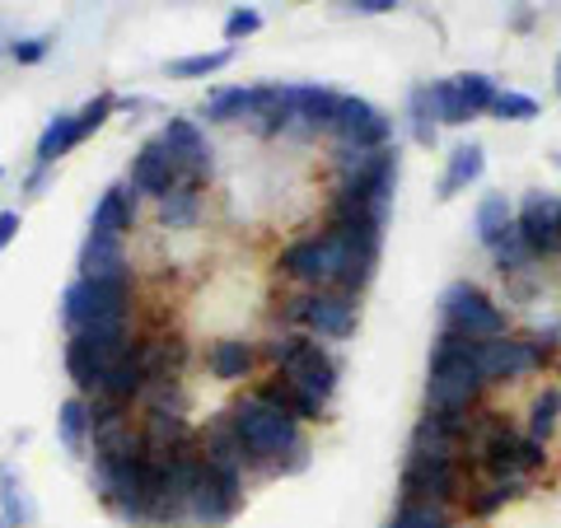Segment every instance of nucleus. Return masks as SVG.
Listing matches in <instances>:
<instances>
[{
  "mask_svg": "<svg viewBox=\"0 0 561 528\" xmlns=\"http://www.w3.org/2000/svg\"><path fill=\"white\" fill-rule=\"evenodd\" d=\"M230 426L243 445V463H253L262 472H300L309 463V449H305V435H300V421H290L286 412L267 402L262 393H243L230 412Z\"/></svg>",
  "mask_w": 561,
  "mask_h": 528,
  "instance_id": "obj_1",
  "label": "nucleus"
},
{
  "mask_svg": "<svg viewBox=\"0 0 561 528\" xmlns=\"http://www.w3.org/2000/svg\"><path fill=\"white\" fill-rule=\"evenodd\" d=\"M478 342L454 328H440L426 369V412H472L482 398V375H478Z\"/></svg>",
  "mask_w": 561,
  "mask_h": 528,
  "instance_id": "obj_2",
  "label": "nucleus"
},
{
  "mask_svg": "<svg viewBox=\"0 0 561 528\" xmlns=\"http://www.w3.org/2000/svg\"><path fill=\"white\" fill-rule=\"evenodd\" d=\"M267 360L276 365L280 379L313 393L319 402H328L337 393V360H332L323 351V342L309 337V332H276L267 342Z\"/></svg>",
  "mask_w": 561,
  "mask_h": 528,
  "instance_id": "obj_3",
  "label": "nucleus"
},
{
  "mask_svg": "<svg viewBox=\"0 0 561 528\" xmlns=\"http://www.w3.org/2000/svg\"><path fill=\"white\" fill-rule=\"evenodd\" d=\"M243 505V463L225 459H202V472L187 496V519L183 528H225Z\"/></svg>",
  "mask_w": 561,
  "mask_h": 528,
  "instance_id": "obj_4",
  "label": "nucleus"
},
{
  "mask_svg": "<svg viewBox=\"0 0 561 528\" xmlns=\"http://www.w3.org/2000/svg\"><path fill=\"white\" fill-rule=\"evenodd\" d=\"M286 319L319 342H346L356 332V299L342 290H300L286 299Z\"/></svg>",
  "mask_w": 561,
  "mask_h": 528,
  "instance_id": "obj_5",
  "label": "nucleus"
},
{
  "mask_svg": "<svg viewBox=\"0 0 561 528\" xmlns=\"http://www.w3.org/2000/svg\"><path fill=\"white\" fill-rule=\"evenodd\" d=\"M127 309H131V276H113V280L76 276L61 290V323L70 332L94 319H127Z\"/></svg>",
  "mask_w": 561,
  "mask_h": 528,
  "instance_id": "obj_6",
  "label": "nucleus"
},
{
  "mask_svg": "<svg viewBox=\"0 0 561 528\" xmlns=\"http://www.w3.org/2000/svg\"><path fill=\"white\" fill-rule=\"evenodd\" d=\"M440 323L463 332L472 342L486 337H505V313L486 290H478L472 280H454V286L440 295Z\"/></svg>",
  "mask_w": 561,
  "mask_h": 528,
  "instance_id": "obj_7",
  "label": "nucleus"
},
{
  "mask_svg": "<svg viewBox=\"0 0 561 528\" xmlns=\"http://www.w3.org/2000/svg\"><path fill=\"white\" fill-rule=\"evenodd\" d=\"M478 375L482 383H515L524 375H534L548 360V346L538 337H486L478 342Z\"/></svg>",
  "mask_w": 561,
  "mask_h": 528,
  "instance_id": "obj_8",
  "label": "nucleus"
},
{
  "mask_svg": "<svg viewBox=\"0 0 561 528\" xmlns=\"http://www.w3.org/2000/svg\"><path fill=\"white\" fill-rule=\"evenodd\" d=\"M332 136L342 150H383L393 140V122L383 117L370 99L342 94L337 117H332Z\"/></svg>",
  "mask_w": 561,
  "mask_h": 528,
  "instance_id": "obj_9",
  "label": "nucleus"
},
{
  "mask_svg": "<svg viewBox=\"0 0 561 528\" xmlns=\"http://www.w3.org/2000/svg\"><path fill=\"white\" fill-rule=\"evenodd\" d=\"M337 103H342V94H337V90H328V84H280V108H286V131H305V136L332 131Z\"/></svg>",
  "mask_w": 561,
  "mask_h": 528,
  "instance_id": "obj_10",
  "label": "nucleus"
},
{
  "mask_svg": "<svg viewBox=\"0 0 561 528\" xmlns=\"http://www.w3.org/2000/svg\"><path fill=\"white\" fill-rule=\"evenodd\" d=\"M463 496V472L459 463L445 459H408L402 468V501H426V505H454Z\"/></svg>",
  "mask_w": 561,
  "mask_h": 528,
  "instance_id": "obj_11",
  "label": "nucleus"
},
{
  "mask_svg": "<svg viewBox=\"0 0 561 528\" xmlns=\"http://www.w3.org/2000/svg\"><path fill=\"white\" fill-rule=\"evenodd\" d=\"M515 230L529 243L534 257H548L561 249V197L552 192H524V202L515 206Z\"/></svg>",
  "mask_w": 561,
  "mask_h": 528,
  "instance_id": "obj_12",
  "label": "nucleus"
},
{
  "mask_svg": "<svg viewBox=\"0 0 561 528\" xmlns=\"http://www.w3.org/2000/svg\"><path fill=\"white\" fill-rule=\"evenodd\" d=\"M183 183V173L179 164H173V154L160 136L146 140L136 154H131V169H127V187L140 192V197H150V202H164L173 187Z\"/></svg>",
  "mask_w": 561,
  "mask_h": 528,
  "instance_id": "obj_13",
  "label": "nucleus"
},
{
  "mask_svg": "<svg viewBox=\"0 0 561 528\" xmlns=\"http://www.w3.org/2000/svg\"><path fill=\"white\" fill-rule=\"evenodd\" d=\"M280 84H230V90H216L206 99V117L210 122H257L276 108Z\"/></svg>",
  "mask_w": 561,
  "mask_h": 528,
  "instance_id": "obj_14",
  "label": "nucleus"
},
{
  "mask_svg": "<svg viewBox=\"0 0 561 528\" xmlns=\"http://www.w3.org/2000/svg\"><path fill=\"white\" fill-rule=\"evenodd\" d=\"M160 140L169 146V154H173V164H179L183 179L210 173V140H206V131H202L192 117H169L164 131H160Z\"/></svg>",
  "mask_w": 561,
  "mask_h": 528,
  "instance_id": "obj_15",
  "label": "nucleus"
},
{
  "mask_svg": "<svg viewBox=\"0 0 561 528\" xmlns=\"http://www.w3.org/2000/svg\"><path fill=\"white\" fill-rule=\"evenodd\" d=\"M486 173V150L478 146V140H463V146L449 150V164L440 173V202H454L459 192H468L472 183H478Z\"/></svg>",
  "mask_w": 561,
  "mask_h": 528,
  "instance_id": "obj_16",
  "label": "nucleus"
},
{
  "mask_svg": "<svg viewBox=\"0 0 561 528\" xmlns=\"http://www.w3.org/2000/svg\"><path fill=\"white\" fill-rule=\"evenodd\" d=\"M0 519H5V528H33L38 524V505H33L20 468L5 463V459H0Z\"/></svg>",
  "mask_w": 561,
  "mask_h": 528,
  "instance_id": "obj_17",
  "label": "nucleus"
},
{
  "mask_svg": "<svg viewBox=\"0 0 561 528\" xmlns=\"http://www.w3.org/2000/svg\"><path fill=\"white\" fill-rule=\"evenodd\" d=\"M80 276H90V280L127 276V253H122V239L84 234V243H80Z\"/></svg>",
  "mask_w": 561,
  "mask_h": 528,
  "instance_id": "obj_18",
  "label": "nucleus"
},
{
  "mask_svg": "<svg viewBox=\"0 0 561 528\" xmlns=\"http://www.w3.org/2000/svg\"><path fill=\"white\" fill-rule=\"evenodd\" d=\"M472 230H478V243L491 253L496 243L515 230V202L505 197V192H486L478 202V216H472Z\"/></svg>",
  "mask_w": 561,
  "mask_h": 528,
  "instance_id": "obj_19",
  "label": "nucleus"
},
{
  "mask_svg": "<svg viewBox=\"0 0 561 528\" xmlns=\"http://www.w3.org/2000/svg\"><path fill=\"white\" fill-rule=\"evenodd\" d=\"M131 187H108L99 197L94 206V216H90V234H103V239H122V234H131V225H136V210H131V197H127Z\"/></svg>",
  "mask_w": 561,
  "mask_h": 528,
  "instance_id": "obj_20",
  "label": "nucleus"
},
{
  "mask_svg": "<svg viewBox=\"0 0 561 528\" xmlns=\"http://www.w3.org/2000/svg\"><path fill=\"white\" fill-rule=\"evenodd\" d=\"M253 365H257V351H253V342H243V337H220L216 346L206 351V369L216 379H225V383L243 379Z\"/></svg>",
  "mask_w": 561,
  "mask_h": 528,
  "instance_id": "obj_21",
  "label": "nucleus"
},
{
  "mask_svg": "<svg viewBox=\"0 0 561 528\" xmlns=\"http://www.w3.org/2000/svg\"><path fill=\"white\" fill-rule=\"evenodd\" d=\"M253 393H262L267 402H276V408L286 412L290 421H300V426H305V421H319V416H323V408H328V402H319V398L305 393V389H295V383H286L280 375H276V379H267V383H262V389H253Z\"/></svg>",
  "mask_w": 561,
  "mask_h": 528,
  "instance_id": "obj_22",
  "label": "nucleus"
},
{
  "mask_svg": "<svg viewBox=\"0 0 561 528\" xmlns=\"http://www.w3.org/2000/svg\"><path fill=\"white\" fill-rule=\"evenodd\" d=\"M57 439H61L66 454H84V449H90V398H84V393L66 398L57 408Z\"/></svg>",
  "mask_w": 561,
  "mask_h": 528,
  "instance_id": "obj_23",
  "label": "nucleus"
},
{
  "mask_svg": "<svg viewBox=\"0 0 561 528\" xmlns=\"http://www.w3.org/2000/svg\"><path fill=\"white\" fill-rule=\"evenodd\" d=\"M234 57H239V47L225 43V47H210V51H192V57H173L164 70H169V80H206V76H220Z\"/></svg>",
  "mask_w": 561,
  "mask_h": 528,
  "instance_id": "obj_24",
  "label": "nucleus"
},
{
  "mask_svg": "<svg viewBox=\"0 0 561 528\" xmlns=\"http://www.w3.org/2000/svg\"><path fill=\"white\" fill-rule=\"evenodd\" d=\"M76 150V113H57L43 127V136H38V150H33V164H57L61 154H70Z\"/></svg>",
  "mask_w": 561,
  "mask_h": 528,
  "instance_id": "obj_25",
  "label": "nucleus"
},
{
  "mask_svg": "<svg viewBox=\"0 0 561 528\" xmlns=\"http://www.w3.org/2000/svg\"><path fill=\"white\" fill-rule=\"evenodd\" d=\"M524 486H529V482H519V478H486V486L468 491V515H472V519L496 515V509H501V505H511Z\"/></svg>",
  "mask_w": 561,
  "mask_h": 528,
  "instance_id": "obj_26",
  "label": "nucleus"
},
{
  "mask_svg": "<svg viewBox=\"0 0 561 528\" xmlns=\"http://www.w3.org/2000/svg\"><path fill=\"white\" fill-rule=\"evenodd\" d=\"M557 416H561V389L557 383H548L538 398H534V408H529V439H538V445H548L552 431H557Z\"/></svg>",
  "mask_w": 561,
  "mask_h": 528,
  "instance_id": "obj_27",
  "label": "nucleus"
},
{
  "mask_svg": "<svg viewBox=\"0 0 561 528\" xmlns=\"http://www.w3.org/2000/svg\"><path fill=\"white\" fill-rule=\"evenodd\" d=\"M449 80H454V90L463 94L472 117L491 113V103H496V80H491V76H482V70H463V76H449Z\"/></svg>",
  "mask_w": 561,
  "mask_h": 528,
  "instance_id": "obj_28",
  "label": "nucleus"
},
{
  "mask_svg": "<svg viewBox=\"0 0 561 528\" xmlns=\"http://www.w3.org/2000/svg\"><path fill=\"white\" fill-rule=\"evenodd\" d=\"M431 108H435V122H440V127H463V122H472L463 94L454 90V80H435L431 84Z\"/></svg>",
  "mask_w": 561,
  "mask_h": 528,
  "instance_id": "obj_29",
  "label": "nucleus"
},
{
  "mask_svg": "<svg viewBox=\"0 0 561 528\" xmlns=\"http://www.w3.org/2000/svg\"><path fill=\"white\" fill-rule=\"evenodd\" d=\"M197 206H202L197 183H179V187H173L169 197L160 202V220L169 225V230H179V225H192V220H197Z\"/></svg>",
  "mask_w": 561,
  "mask_h": 528,
  "instance_id": "obj_30",
  "label": "nucleus"
},
{
  "mask_svg": "<svg viewBox=\"0 0 561 528\" xmlns=\"http://www.w3.org/2000/svg\"><path fill=\"white\" fill-rule=\"evenodd\" d=\"M383 528H449V509L426 505V501H402Z\"/></svg>",
  "mask_w": 561,
  "mask_h": 528,
  "instance_id": "obj_31",
  "label": "nucleus"
},
{
  "mask_svg": "<svg viewBox=\"0 0 561 528\" xmlns=\"http://www.w3.org/2000/svg\"><path fill=\"white\" fill-rule=\"evenodd\" d=\"M408 117H412V140L416 146H435V108H431V84H416L408 94Z\"/></svg>",
  "mask_w": 561,
  "mask_h": 528,
  "instance_id": "obj_32",
  "label": "nucleus"
},
{
  "mask_svg": "<svg viewBox=\"0 0 561 528\" xmlns=\"http://www.w3.org/2000/svg\"><path fill=\"white\" fill-rule=\"evenodd\" d=\"M117 113V99L103 90V94H94L90 103H84V108H76V146H84V140H90L103 122H108Z\"/></svg>",
  "mask_w": 561,
  "mask_h": 528,
  "instance_id": "obj_33",
  "label": "nucleus"
},
{
  "mask_svg": "<svg viewBox=\"0 0 561 528\" xmlns=\"http://www.w3.org/2000/svg\"><path fill=\"white\" fill-rule=\"evenodd\" d=\"M491 257H496V272H501V276H515V272H524V267H529V262H534L529 243L519 239V230L505 234V239L496 243V249H491Z\"/></svg>",
  "mask_w": 561,
  "mask_h": 528,
  "instance_id": "obj_34",
  "label": "nucleus"
},
{
  "mask_svg": "<svg viewBox=\"0 0 561 528\" xmlns=\"http://www.w3.org/2000/svg\"><path fill=\"white\" fill-rule=\"evenodd\" d=\"M491 113L501 122H534L538 117V99L519 94V90H496V103H491Z\"/></svg>",
  "mask_w": 561,
  "mask_h": 528,
  "instance_id": "obj_35",
  "label": "nucleus"
},
{
  "mask_svg": "<svg viewBox=\"0 0 561 528\" xmlns=\"http://www.w3.org/2000/svg\"><path fill=\"white\" fill-rule=\"evenodd\" d=\"M51 47H57V33H33V38H14L10 43V57L20 66H38V61H47Z\"/></svg>",
  "mask_w": 561,
  "mask_h": 528,
  "instance_id": "obj_36",
  "label": "nucleus"
},
{
  "mask_svg": "<svg viewBox=\"0 0 561 528\" xmlns=\"http://www.w3.org/2000/svg\"><path fill=\"white\" fill-rule=\"evenodd\" d=\"M262 28V14L253 10V5H239V10H230V20H225V43H243V38H253V33Z\"/></svg>",
  "mask_w": 561,
  "mask_h": 528,
  "instance_id": "obj_37",
  "label": "nucleus"
},
{
  "mask_svg": "<svg viewBox=\"0 0 561 528\" xmlns=\"http://www.w3.org/2000/svg\"><path fill=\"white\" fill-rule=\"evenodd\" d=\"M20 230H24V216H20V210H0V253H5L10 243L20 239Z\"/></svg>",
  "mask_w": 561,
  "mask_h": 528,
  "instance_id": "obj_38",
  "label": "nucleus"
},
{
  "mask_svg": "<svg viewBox=\"0 0 561 528\" xmlns=\"http://www.w3.org/2000/svg\"><path fill=\"white\" fill-rule=\"evenodd\" d=\"M47 183H51V169H47V164H33V169H28V179H24V197H28V202H33V197H43Z\"/></svg>",
  "mask_w": 561,
  "mask_h": 528,
  "instance_id": "obj_39",
  "label": "nucleus"
},
{
  "mask_svg": "<svg viewBox=\"0 0 561 528\" xmlns=\"http://www.w3.org/2000/svg\"><path fill=\"white\" fill-rule=\"evenodd\" d=\"M346 5L356 10V14H389V10L402 5V0H346Z\"/></svg>",
  "mask_w": 561,
  "mask_h": 528,
  "instance_id": "obj_40",
  "label": "nucleus"
},
{
  "mask_svg": "<svg viewBox=\"0 0 561 528\" xmlns=\"http://www.w3.org/2000/svg\"><path fill=\"white\" fill-rule=\"evenodd\" d=\"M552 80H557V94H561V51H557V61H552Z\"/></svg>",
  "mask_w": 561,
  "mask_h": 528,
  "instance_id": "obj_41",
  "label": "nucleus"
},
{
  "mask_svg": "<svg viewBox=\"0 0 561 528\" xmlns=\"http://www.w3.org/2000/svg\"><path fill=\"white\" fill-rule=\"evenodd\" d=\"M552 169H557V173H561V150H552Z\"/></svg>",
  "mask_w": 561,
  "mask_h": 528,
  "instance_id": "obj_42",
  "label": "nucleus"
},
{
  "mask_svg": "<svg viewBox=\"0 0 561 528\" xmlns=\"http://www.w3.org/2000/svg\"><path fill=\"white\" fill-rule=\"evenodd\" d=\"M0 183H5V169H0Z\"/></svg>",
  "mask_w": 561,
  "mask_h": 528,
  "instance_id": "obj_43",
  "label": "nucleus"
},
{
  "mask_svg": "<svg viewBox=\"0 0 561 528\" xmlns=\"http://www.w3.org/2000/svg\"><path fill=\"white\" fill-rule=\"evenodd\" d=\"M0 528H5V519H0Z\"/></svg>",
  "mask_w": 561,
  "mask_h": 528,
  "instance_id": "obj_44",
  "label": "nucleus"
}]
</instances>
